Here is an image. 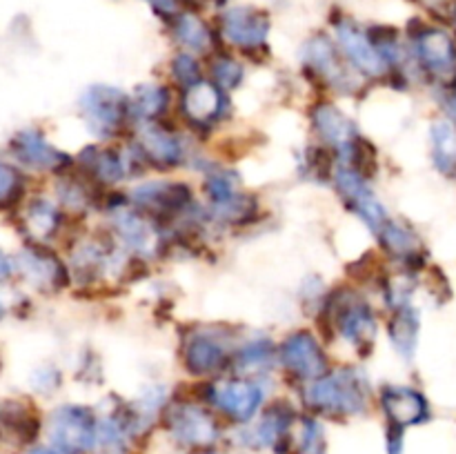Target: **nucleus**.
<instances>
[{"label":"nucleus","mask_w":456,"mask_h":454,"mask_svg":"<svg viewBox=\"0 0 456 454\" xmlns=\"http://www.w3.org/2000/svg\"><path fill=\"white\" fill-rule=\"evenodd\" d=\"M368 374L354 365L330 368L301 387V399L312 414L321 417H359L370 405Z\"/></svg>","instance_id":"obj_1"},{"label":"nucleus","mask_w":456,"mask_h":454,"mask_svg":"<svg viewBox=\"0 0 456 454\" xmlns=\"http://www.w3.org/2000/svg\"><path fill=\"white\" fill-rule=\"evenodd\" d=\"M316 316H321L332 334L347 343L356 354H372L370 350H372L379 329L377 312L354 289L341 285L332 294H325V301Z\"/></svg>","instance_id":"obj_2"},{"label":"nucleus","mask_w":456,"mask_h":454,"mask_svg":"<svg viewBox=\"0 0 456 454\" xmlns=\"http://www.w3.org/2000/svg\"><path fill=\"white\" fill-rule=\"evenodd\" d=\"M80 118L98 141H114L132 118V102L114 85H92L78 101Z\"/></svg>","instance_id":"obj_3"},{"label":"nucleus","mask_w":456,"mask_h":454,"mask_svg":"<svg viewBox=\"0 0 456 454\" xmlns=\"http://www.w3.org/2000/svg\"><path fill=\"white\" fill-rule=\"evenodd\" d=\"M127 203L145 214L151 223H160L190 218L194 194H191V187L181 181H147L129 191Z\"/></svg>","instance_id":"obj_4"},{"label":"nucleus","mask_w":456,"mask_h":454,"mask_svg":"<svg viewBox=\"0 0 456 454\" xmlns=\"http://www.w3.org/2000/svg\"><path fill=\"white\" fill-rule=\"evenodd\" d=\"M232 336L214 328H199L185 334L181 345V361L187 374L196 378H212L225 372L232 363L234 345Z\"/></svg>","instance_id":"obj_5"},{"label":"nucleus","mask_w":456,"mask_h":454,"mask_svg":"<svg viewBox=\"0 0 456 454\" xmlns=\"http://www.w3.org/2000/svg\"><path fill=\"white\" fill-rule=\"evenodd\" d=\"M47 436L53 448L69 454L92 452L98 443V418L85 405H61L47 417Z\"/></svg>","instance_id":"obj_6"},{"label":"nucleus","mask_w":456,"mask_h":454,"mask_svg":"<svg viewBox=\"0 0 456 454\" xmlns=\"http://www.w3.org/2000/svg\"><path fill=\"white\" fill-rule=\"evenodd\" d=\"M165 427L176 443L187 450H208L221 436V427L208 408L190 401H176L165 409Z\"/></svg>","instance_id":"obj_7"},{"label":"nucleus","mask_w":456,"mask_h":454,"mask_svg":"<svg viewBox=\"0 0 456 454\" xmlns=\"http://www.w3.org/2000/svg\"><path fill=\"white\" fill-rule=\"evenodd\" d=\"M276 363L297 381L307 383L330 369V356L310 329H294L276 345Z\"/></svg>","instance_id":"obj_8"},{"label":"nucleus","mask_w":456,"mask_h":454,"mask_svg":"<svg viewBox=\"0 0 456 454\" xmlns=\"http://www.w3.org/2000/svg\"><path fill=\"white\" fill-rule=\"evenodd\" d=\"M412 53L419 69L435 83L452 87L456 83V43L436 27H423L412 34Z\"/></svg>","instance_id":"obj_9"},{"label":"nucleus","mask_w":456,"mask_h":454,"mask_svg":"<svg viewBox=\"0 0 456 454\" xmlns=\"http://www.w3.org/2000/svg\"><path fill=\"white\" fill-rule=\"evenodd\" d=\"M205 399L234 423H249L265 401L261 383L248 377H232L209 383Z\"/></svg>","instance_id":"obj_10"},{"label":"nucleus","mask_w":456,"mask_h":454,"mask_svg":"<svg viewBox=\"0 0 456 454\" xmlns=\"http://www.w3.org/2000/svg\"><path fill=\"white\" fill-rule=\"evenodd\" d=\"M303 69L316 80V83L325 85L337 92L352 93V85H354V76H352V67L338 52L337 43L330 40L328 36L316 34L303 45Z\"/></svg>","instance_id":"obj_11"},{"label":"nucleus","mask_w":456,"mask_h":454,"mask_svg":"<svg viewBox=\"0 0 456 454\" xmlns=\"http://www.w3.org/2000/svg\"><path fill=\"white\" fill-rule=\"evenodd\" d=\"M13 274L40 292H61L69 285V267L45 243H29L12 258Z\"/></svg>","instance_id":"obj_12"},{"label":"nucleus","mask_w":456,"mask_h":454,"mask_svg":"<svg viewBox=\"0 0 456 454\" xmlns=\"http://www.w3.org/2000/svg\"><path fill=\"white\" fill-rule=\"evenodd\" d=\"M9 154L22 169L34 174H62L71 165L69 154L53 147L36 127H25L9 138Z\"/></svg>","instance_id":"obj_13"},{"label":"nucleus","mask_w":456,"mask_h":454,"mask_svg":"<svg viewBox=\"0 0 456 454\" xmlns=\"http://www.w3.org/2000/svg\"><path fill=\"white\" fill-rule=\"evenodd\" d=\"M134 150L142 163L159 165V167H178L187 160L185 141L181 134L163 125V120L138 123Z\"/></svg>","instance_id":"obj_14"},{"label":"nucleus","mask_w":456,"mask_h":454,"mask_svg":"<svg viewBox=\"0 0 456 454\" xmlns=\"http://www.w3.org/2000/svg\"><path fill=\"white\" fill-rule=\"evenodd\" d=\"M334 36H337V47L343 53V58L347 61V65L356 71V74H363L368 78H381L390 71V67L386 65V61L381 58V53L377 52V47L370 40L368 29H363L361 25H356L350 18H341L334 25Z\"/></svg>","instance_id":"obj_15"},{"label":"nucleus","mask_w":456,"mask_h":454,"mask_svg":"<svg viewBox=\"0 0 456 454\" xmlns=\"http://www.w3.org/2000/svg\"><path fill=\"white\" fill-rule=\"evenodd\" d=\"M221 34L232 47L240 52H261L267 47L270 36V16L252 4H239L223 12Z\"/></svg>","instance_id":"obj_16"},{"label":"nucleus","mask_w":456,"mask_h":454,"mask_svg":"<svg viewBox=\"0 0 456 454\" xmlns=\"http://www.w3.org/2000/svg\"><path fill=\"white\" fill-rule=\"evenodd\" d=\"M227 92H223L212 80H199L191 87L183 89L181 111L196 129H212L227 114Z\"/></svg>","instance_id":"obj_17"},{"label":"nucleus","mask_w":456,"mask_h":454,"mask_svg":"<svg viewBox=\"0 0 456 454\" xmlns=\"http://www.w3.org/2000/svg\"><path fill=\"white\" fill-rule=\"evenodd\" d=\"M310 120L312 127H314V134L319 136L321 145L330 147V150L334 151V156L343 154V151L361 136L359 127L352 123V118H347V116L330 101L316 102L310 111Z\"/></svg>","instance_id":"obj_18"},{"label":"nucleus","mask_w":456,"mask_h":454,"mask_svg":"<svg viewBox=\"0 0 456 454\" xmlns=\"http://www.w3.org/2000/svg\"><path fill=\"white\" fill-rule=\"evenodd\" d=\"M381 408L390 426H421L430 418V405L419 390L410 385H383Z\"/></svg>","instance_id":"obj_19"},{"label":"nucleus","mask_w":456,"mask_h":454,"mask_svg":"<svg viewBox=\"0 0 456 454\" xmlns=\"http://www.w3.org/2000/svg\"><path fill=\"white\" fill-rule=\"evenodd\" d=\"M297 421V412L285 401H276L270 408L263 409L256 426L248 432V441L256 448H274L279 450L281 443L289 441V430Z\"/></svg>","instance_id":"obj_20"},{"label":"nucleus","mask_w":456,"mask_h":454,"mask_svg":"<svg viewBox=\"0 0 456 454\" xmlns=\"http://www.w3.org/2000/svg\"><path fill=\"white\" fill-rule=\"evenodd\" d=\"M62 212L47 196H34L22 207V227L29 234L31 243H45L52 240L61 231Z\"/></svg>","instance_id":"obj_21"},{"label":"nucleus","mask_w":456,"mask_h":454,"mask_svg":"<svg viewBox=\"0 0 456 454\" xmlns=\"http://www.w3.org/2000/svg\"><path fill=\"white\" fill-rule=\"evenodd\" d=\"M276 363V343L267 336L249 338L243 345L234 347L232 352L230 368L236 377H263L270 372Z\"/></svg>","instance_id":"obj_22"},{"label":"nucleus","mask_w":456,"mask_h":454,"mask_svg":"<svg viewBox=\"0 0 456 454\" xmlns=\"http://www.w3.org/2000/svg\"><path fill=\"white\" fill-rule=\"evenodd\" d=\"M419 329H421V319L419 312L410 303L399 307H392V316L387 320V334H390L392 347L396 354L403 359H412L419 343Z\"/></svg>","instance_id":"obj_23"},{"label":"nucleus","mask_w":456,"mask_h":454,"mask_svg":"<svg viewBox=\"0 0 456 454\" xmlns=\"http://www.w3.org/2000/svg\"><path fill=\"white\" fill-rule=\"evenodd\" d=\"M129 102H132L134 123H151V120L163 118L165 111L169 109L172 92L163 83H142L134 89Z\"/></svg>","instance_id":"obj_24"},{"label":"nucleus","mask_w":456,"mask_h":454,"mask_svg":"<svg viewBox=\"0 0 456 454\" xmlns=\"http://www.w3.org/2000/svg\"><path fill=\"white\" fill-rule=\"evenodd\" d=\"M377 239L381 240L383 249H386L392 258H396V261H421V240H419V236L414 234L408 225H403V223L387 218L386 225L379 230Z\"/></svg>","instance_id":"obj_25"},{"label":"nucleus","mask_w":456,"mask_h":454,"mask_svg":"<svg viewBox=\"0 0 456 454\" xmlns=\"http://www.w3.org/2000/svg\"><path fill=\"white\" fill-rule=\"evenodd\" d=\"M172 34L176 43L190 53H208L212 52L214 36L212 29L205 25L203 18L196 13L181 12L172 18Z\"/></svg>","instance_id":"obj_26"},{"label":"nucleus","mask_w":456,"mask_h":454,"mask_svg":"<svg viewBox=\"0 0 456 454\" xmlns=\"http://www.w3.org/2000/svg\"><path fill=\"white\" fill-rule=\"evenodd\" d=\"M432 142V158L439 172L454 174L456 172V127L448 120H439L430 129Z\"/></svg>","instance_id":"obj_27"},{"label":"nucleus","mask_w":456,"mask_h":454,"mask_svg":"<svg viewBox=\"0 0 456 454\" xmlns=\"http://www.w3.org/2000/svg\"><path fill=\"white\" fill-rule=\"evenodd\" d=\"M25 187L27 178L22 169L7 160H0V212L16 207L25 196Z\"/></svg>","instance_id":"obj_28"},{"label":"nucleus","mask_w":456,"mask_h":454,"mask_svg":"<svg viewBox=\"0 0 456 454\" xmlns=\"http://www.w3.org/2000/svg\"><path fill=\"white\" fill-rule=\"evenodd\" d=\"M209 74H212V83L218 85L223 92H234L240 87L245 78V69L236 58L227 56V53H218L209 61Z\"/></svg>","instance_id":"obj_29"},{"label":"nucleus","mask_w":456,"mask_h":454,"mask_svg":"<svg viewBox=\"0 0 456 454\" xmlns=\"http://www.w3.org/2000/svg\"><path fill=\"white\" fill-rule=\"evenodd\" d=\"M325 430L316 417H303L298 427L297 450L298 454H325Z\"/></svg>","instance_id":"obj_30"},{"label":"nucleus","mask_w":456,"mask_h":454,"mask_svg":"<svg viewBox=\"0 0 456 454\" xmlns=\"http://www.w3.org/2000/svg\"><path fill=\"white\" fill-rule=\"evenodd\" d=\"M169 71H172V80L181 89H187L199 83V80H203V69H200L194 53L190 52L176 53L169 62Z\"/></svg>","instance_id":"obj_31"},{"label":"nucleus","mask_w":456,"mask_h":454,"mask_svg":"<svg viewBox=\"0 0 456 454\" xmlns=\"http://www.w3.org/2000/svg\"><path fill=\"white\" fill-rule=\"evenodd\" d=\"M36 374H38V377H43V378L34 377V387L38 392H45V394H49V392H56L58 385H61V381H62L61 369L53 368V365H45V368H38V369H36Z\"/></svg>","instance_id":"obj_32"},{"label":"nucleus","mask_w":456,"mask_h":454,"mask_svg":"<svg viewBox=\"0 0 456 454\" xmlns=\"http://www.w3.org/2000/svg\"><path fill=\"white\" fill-rule=\"evenodd\" d=\"M387 452L390 454H401L403 452V427L390 426L387 427Z\"/></svg>","instance_id":"obj_33"},{"label":"nucleus","mask_w":456,"mask_h":454,"mask_svg":"<svg viewBox=\"0 0 456 454\" xmlns=\"http://www.w3.org/2000/svg\"><path fill=\"white\" fill-rule=\"evenodd\" d=\"M13 276V263L12 258L7 256V254L0 249V283H4V280H9Z\"/></svg>","instance_id":"obj_34"},{"label":"nucleus","mask_w":456,"mask_h":454,"mask_svg":"<svg viewBox=\"0 0 456 454\" xmlns=\"http://www.w3.org/2000/svg\"><path fill=\"white\" fill-rule=\"evenodd\" d=\"M27 454H69V452H65V450H58V448H31V450H27Z\"/></svg>","instance_id":"obj_35"},{"label":"nucleus","mask_w":456,"mask_h":454,"mask_svg":"<svg viewBox=\"0 0 456 454\" xmlns=\"http://www.w3.org/2000/svg\"><path fill=\"white\" fill-rule=\"evenodd\" d=\"M3 316H4V305H3V301H0V320H3Z\"/></svg>","instance_id":"obj_36"},{"label":"nucleus","mask_w":456,"mask_h":454,"mask_svg":"<svg viewBox=\"0 0 456 454\" xmlns=\"http://www.w3.org/2000/svg\"><path fill=\"white\" fill-rule=\"evenodd\" d=\"M199 3H223V0H199Z\"/></svg>","instance_id":"obj_37"}]
</instances>
